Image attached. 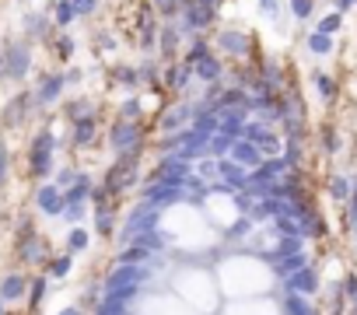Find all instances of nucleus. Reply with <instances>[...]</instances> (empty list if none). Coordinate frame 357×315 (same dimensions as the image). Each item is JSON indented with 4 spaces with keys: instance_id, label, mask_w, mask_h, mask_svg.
<instances>
[{
    "instance_id": "nucleus-1",
    "label": "nucleus",
    "mask_w": 357,
    "mask_h": 315,
    "mask_svg": "<svg viewBox=\"0 0 357 315\" xmlns=\"http://www.w3.org/2000/svg\"><path fill=\"white\" fill-rule=\"evenodd\" d=\"M21 280L18 277H11V280H4V287H0V298H8V301H15V298H21Z\"/></svg>"
},
{
    "instance_id": "nucleus-2",
    "label": "nucleus",
    "mask_w": 357,
    "mask_h": 315,
    "mask_svg": "<svg viewBox=\"0 0 357 315\" xmlns=\"http://www.w3.org/2000/svg\"><path fill=\"white\" fill-rule=\"evenodd\" d=\"M67 270H70V259H67V256H60V259H53V274H57V277H64Z\"/></svg>"
},
{
    "instance_id": "nucleus-4",
    "label": "nucleus",
    "mask_w": 357,
    "mask_h": 315,
    "mask_svg": "<svg viewBox=\"0 0 357 315\" xmlns=\"http://www.w3.org/2000/svg\"><path fill=\"white\" fill-rule=\"evenodd\" d=\"M64 315H77V312H74V308H70V312H64Z\"/></svg>"
},
{
    "instance_id": "nucleus-3",
    "label": "nucleus",
    "mask_w": 357,
    "mask_h": 315,
    "mask_svg": "<svg viewBox=\"0 0 357 315\" xmlns=\"http://www.w3.org/2000/svg\"><path fill=\"white\" fill-rule=\"evenodd\" d=\"M84 245H88L84 231H74V235H70V249H84Z\"/></svg>"
}]
</instances>
